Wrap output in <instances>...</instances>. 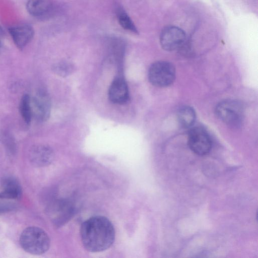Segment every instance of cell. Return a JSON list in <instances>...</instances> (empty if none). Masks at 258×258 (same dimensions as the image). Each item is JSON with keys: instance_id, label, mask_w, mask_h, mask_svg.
<instances>
[{"instance_id": "obj_1", "label": "cell", "mask_w": 258, "mask_h": 258, "mask_svg": "<svg viewBox=\"0 0 258 258\" xmlns=\"http://www.w3.org/2000/svg\"><path fill=\"white\" fill-rule=\"evenodd\" d=\"M82 244L88 251L100 252L108 249L115 239V230L109 219L96 216L85 221L80 229Z\"/></svg>"}, {"instance_id": "obj_5", "label": "cell", "mask_w": 258, "mask_h": 258, "mask_svg": "<svg viewBox=\"0 0 258 258\" xmlns=\"http://www.w3.org/2000/svg\"><path fill=\"white\" fill-rule=\"evenodd\" d=\"M186 35L180 28L169 26L164 28L160 35L162 47L167 51H173L180 48L185 43Z\"/></svg>"}, {"instance_id": "obj_11", "label": "cell", "mask_w": 258, "mask_h": 258, "mask_svg": "<svg viewBox=\"0 0 258 258\" xmlns=\"http://www.w3.org/2000/svg\"><path fill=\"white\" fill-rule=\"evenodd\" d=\"M26 8L32 16L38 18L48 15L52 9V5L49 0H28Z\"/></svg>"}, {"instance_id": "obj_8", "label": "cell", "mask_w": 258, "mask_h": 258, "mask_svg": "<svg viewBox=\"0 0 258 258\" xmlns=\"http://www.w3.org/2000/svg\"><path fill=\"white\" fill-rule=\"evenodd\" d=\"M14 43L19 49L25 47L32 40L34 35L33 28L26 24L12 26L9 29Z\"/></svg>"}, {"instance_id": "obj_4", "label": "cell", "mask_w": 258, "mask_h": 258, "mask_svg": "<svg viewBox=\"0 0 258 258\" xmlns=\"http://www.w3.org/2000/svg\"><path fill=\"white\" fill-rule=\"evenodd\" d=\"M175 77V69L169 62L158 61L153 63L148 71L150 83L159 87H166L171 84Z\"/></svg>"}, {"instance_id": "obj_14", "label": "cell", "mask_w": 258, "mask_h": 258, "mask_svg": "<svg viewBox=\"0 0 258 258\" xmlns=\"http://www.w3.org/2000/svg\"><path fill=\"white\" fill-rule=\"evenodd\" d=\"M115 13L117 21L122 28L130 32L138 33V31L133 21L122 8L117 7Z\"/></svg>"}, {"instance_id": "obj_10", "label": "cell", "mask_w": 258, "mask_h": 258, "mask_svg": "<svg viewBox=\"0 0 258 258\" xmlns=\"http://www.w3.org/2000/svg\"><path fill=\"white\" fill-rule=\"evenodd\" d=\"M2 190L0 199L5 200H19L22 195V189L19 183L14 178H4L2 182Z\"/></svg>"}, {"instance_id": "obj_13", "label": "cell", "mask_w": 258, "mask_h": 258, "mask_svg": "<svg viewBox=\"0 0 258 258\" xmlns=\"http://www.w3.org/2000/svg\"><path fill=\"white\" fill-rule=\"evenodd\" d=\"M196 119V113L189 106L182 107L177 112V120L180 125L183 127L191 126Z\"/></svg>"}, {"instance_id": "obj_15", "label": "cell", "mask_w": 258, "mask_h": 258, "mask_svg": "<svg viewBox=\"0 0 258 258\" xmlns=\"http://www.w3.org/2000/svg\"><path fill=\"white\" fill-rule=\"evenodd\" d=\"M20 111L22 117L27 124H29L32 117L31 98L27 94L23 96L20 103Z\"/></svg>"}, {"instance_id": "obj_6", "label": "cell", "mask_w": 258, "mask_h": 258, "mask_svg": "<svg viewBox=\"0 0 258 258\" xmlns=\"http://www.w3.org/2000/svg\"><path fill=\"white\" fill-rule=\"evenodd\" d=\"M188 145L190 150L199 155H206L212 148L211 140L208 133L204 129L198 127L190 131Z\"/></svg>"}, {"instance_id": "obj_2", "label": "cell", "mask_w": 258, "mask_h": 258, "mask_svg": "<svg viewBox=\"0 0 258 258\" xmlns=\"http://www.w3.org/2000/svg\"><path fill=\"white\" fill-rule=\"evenodd\" d=\"M20 243L26 252L40 255L48 250L50 241L45 231L40 228L31 226L23 231L20 237Z\"/></svg>"}, {"instance_id": "obj_12", "label": "cell", "mask_w": 258, "mask_h": 258, "mask_svg": "<svg viewBox=\"0 0 258 258\" xmlns=\"http://www.w3.org/2000/svg\"><path fill=\"white\" fill-rule=\"evenodd\" d=\"M52 158L51 150L45 146H38L33 147L30 153V160L32 164L43 166L48 164Z\"/></svg>"}, {"instance_id": "obj_7", "label": "cell", "mask_w": 258, "mask_h": 258, "mask_svg": "<svg viewBox=\"0 0 258 258\" xmlns=\"http://www.w3.org/2000/svg\"><path fill=\"white\" fill-rule=\"evenodd\" d=\"M32 116L39 121H45L50 112V101L47 93L43 90L38 91L31 99Z\"/></svg>"}, {"instance_id": "obj_3", "label": "cell", "mask_w": 258, "mask_h": 258, "mask_svg": "<svg viewBox=\"0 0 258 258\" xmlns=\"http://www.w3.org/2000/svg\"><path fill=\"white\" fill-rule=\"evenodd\" d=\"M216 113L223 122L232 127L240 126L244 119L242 105L233 100H226L218 103L216 107Z\"/></svg>"}, {"instance_id": "obj_9", "label": "cell", "mask_w": 258, "mask_h": 258, "mask_svg": "<svg viewBox=\"0 0 258 258\" xmlns=\"http://www.w3.org/2000/svg\"><path fill=\"white\" fill-rule=\"evenodd\" d=\"M110 100L115 104H122L129 98L127 85L121 77L115 78L112 82L108 91Z\"/></svg>"}]
</instances>
